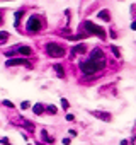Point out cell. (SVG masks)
I'll return each mask as SVG.
<instances>
[{
	"instance_id": "obj_1",
	"label": "cell",
	"mask_w": 136,
	"mask_h": 145,
	"mask_svg": "<svg viewBox=\"0 0 136 145\" xmlns=\"http://www.w3.org/2000/svg\"><path fill=\"white\" fill-rule=\"evenodd\" d=\"M104 67H106V62H94V60H85V62H80V70H82L85 75L97 74V72H100Z\"/></svg>"
},
{
	"instance_id": "obj_2",
	"label": "cell",
	"mask_w": 136,
	"mask_h": 145,
	"mask_svg": "<svg viewBox=\"0 0 136 145\" xmlns=\"http://www.w3.org/2000/svg\"><path fill=\"white\" fill-rule=\"evenodd\" d=\"M83 28V31H85V36L87 34H95V36H99V38H106V31L100 28V26H95L94 22H90V20H85L83 22V26H80V29Z\"/></svg>"
},
{
	"instance_id": "obj_3",
	"label": "cell",
	"mask_w": 136,
	"mask_h": 145,
	"mask_svg": "<svg viewBox=\"0 0 136 145\" xmlns=\"http://www.w3.org/2000/svg\"><path fill=\"white\" fill-rule=\"evenodd\" d=\"M46 51H48V55L49 56H53V58H61V56H65V48L61 46V44H58V43H48L46 44Z\"/></svg>"
},
{
	"instance_id": "obj_4",
	"label": "cell",
	"mask_w": 136,
	"mask_h": 145,
	"mask_svg": "<svg viewBox=\"0 0 136 145\" xmlns=\"http://www.w3.org/2000/svg\"><path fill=\"white\" fill-rule=\"evenodd\" d=\"M41 28H43V22H41L39 16H31L26 22V29L29 32H38V31H41Z\"/></svg>"
},
{
	"instance_id": "obj_5",
	"label": "cell",
	"mask_w": 136,
	"mask_h": 145,
	"mask_svg": "<svg viewBox=\"0 0 136 145\" xmlns=\"http://www.w3.org/2000/svg\"><path fill=\"white\" fill-rule=\"evenodd\" d=\"M88 60H94V62H106V56H104V53H102L100 48H94Z\"/></svg>"
},
{
	"instance_id": "obj_6",
	"label": "cell",
	"mask_w": 136,
	"mask_h": 145,
	"mask_svg": "<svg viewBox=\"0 0 136 145\" xmlns=\"http://www.w3.org/2000/svg\"><path fill=\"white\" fill-rule=\"evenodd\" d=\"M5 65L7 67H15V65H26V67H29V62L24 60V58H15V60H7Z\"/></svg>"
},
{
	"instance_id": "obj_7",
	"label": "cell",
	"mask_w": 136,
	"mask_h": 145,
	"mask_svg": "<svg viewBox=\"0 0 136 145\" xmlns=\"http://www.w3.org/2000/svg\"><path fill=\"white\" fill-rule=\"evenodd\" d=\"M92 114L99 118V120H104V121H111V114L109 113H102V111H92Z\"/></svg>"
},
{
	"instance_id": "obj_8",
	"label": "cell",
	"mask_w": 136,
	"mask_h": 145,
	"mask_svg": "<svg viewBox=\"0 0 136 145\" xmlns=\"http://www.w3.org/2000/svg\"><path fill=\"white\" fill-rule=\"evenodd\" d=\"M85 44L83 43H80V44H77V46H73L71 48V55H82V53H85Z\"/></svg>"
},
{
	"instance_id": "obj_9",
	"label": "cell",
	"mask_w": 136,
	"mask_h": 145,
	"mask_svg": "<svg viewBox=\"0 0 136 145\" xmlns=\"http://www.w3.org/2000/svg\"><path fill=\"white\" fill-rule=\"evenodd\" d=\"M17 53H20V55H31V48L29 46H26V44H17Z\"/></svg>"
},
{
	"instance_id": "obj_10",
	"label": "cell",
	"mask_w": 136,
	"mask_h": 145,
	"mask_svg": "<svg viewBox=\"0 0 136 145\" xmlns=\"http://www.w3.org/2000/svg\"><path fill=\"white\" fill-rule=\"evenodd\" d=\"M97 17L102 19V20H109L111 19V14H109V10H100V12L97 14Z\"/></svg>"
},
{
	"instance_id": "obj_11",
	"label": "cell",
	"mask_w": 136,
	"mask_h": 145,
	"mask_svg": "<svg viewBox=\"0 0 136 145\" xmlns=\"http://www.w3.org/2000/svg\"><path fill=\"white\" fill-rule=\"evenodd\" d=\"M55 70H56V75H58V77H63V75H65V70H63V67H61L60 63L55 65Z\"/></svg>"
},
{
	"instance_id": "obj_12",
	"label": "cell",
	"mask_w": 136,
	"mask_h": 145,
	"mask_svg": "<svg viewBox=\"0 0 136 145\" xmlns=\"http://www.w3.org/2000/svg\"><path fill=\"white\" fill-rule=\"evenodd\" d=\"M22 14H24L22 10H17V12H15V19H14V26H19V20H20V17H22Z\"/></svg>"
},
{
	"instance_id": "obj_13",
	"label": "cell",
	"mask_w": 136,
	"mask_h": 145,
	"mask_svg": "<svg viewBox=\"0 0 136 145\" xmlns=\"http://www.w3.org/2000/svg\"><path fill=\"white\" fill-rule=\"evenodd\" d=\"M34 113H36V114H43V113H44V106H43V104H36V106H34Z\"/></svg>"
},
{
	"instance_id": "obj_14",
	"label": "cell",
	"mask_w": 136,
	"mask_h": 145,
	"mask_svg": "<svg viewBox=\"0 0 136 145\" xmlns=\"http://www.w3.org/2000/svg\"><path fill=\"white\" fill-rule=\"evenodd\" d=\"M7 39H9V32L2 31V32H0V44H2V43H5Z\"/></svg>"
},
{
	"instance_id": "obj_15",
	"label": "cell",
	"mask_w": 136,
	"mask_h": 145,
	"mask_svg": "<svg viewBox=\"0 0 136 145\" xmlns=\"http://www.w3.org/2000/svg\"><path fill=\"white\" fill-rule=\"evenodd\" d=\"M46 109H48L49 113H53V114H56V111H58V109H56V106H53V104H49Z\"/></svg>"
},
{
	"instance_id": "obj_16",
	"label": "cell",
	"mask_w": 136,
	"mask_h": 145,
	"mask_svg": "<svg viewBox=\"0 0 136 145\" xmlns=\"http://www.w3.org/2000/svg\"><path fill=\"white\" fill-rule=\"evenodd\" d=\"M111 50H112V53L116 55V58H121V53H119V50H117L116 46H111Z\"/></svg>"
},
{
	"instance_id": "obj_17",
	"label": "cell",
	"mask_w": 136,
	"mask_h": 145,
	"mask_svg": "<svg viewBox=\"0 0 136 145\" xmlns=\"http://www.w3.org/2000/svg\"><path fill=\"white\" fill-rule=\"evenodd\" d=\"M61 106H63V109H68V106H70V104H68L67 99H61Z\"/></svg>"
},
{
	"instance_id": "obj_18",
	"label": "cell",
	"mask_w": 136,
	"mask_h": 145,
	"mask_svg": "<svg viewBox=\"0 0 136 145\" xmlns=\"http://www.w3.org/2000/svg\"><path fill=\"white\" fill-rule=\"evenodd\" d=\"M20 108H22V109H27V108H29V101H24V102L20 104Z\"/></svg>"
},
{
	"instance_id": "obj_19",
	"label": "cell",
	"mask_w": 136,
	"mask_h": 145,
	"mask_svg": "<svg viewBox=\"0 0 136 145\" xmlns=\"http://www.w3.org/2000/svg\"><path fill=\"white\" fill-rule=\"evenodd\" d=\"M3 106H7V108H14V102H10V101H3Z\"/></svg>"
},
{
	"instance_id": "obj_20",
	"label": "cell",
	"mask_w": 136,
	"mask_h": 145,
	"mask_svg": "<svg viewBox=\"0 0 136 145\" xmlns=\"http://www.w3.org/2000/svg\"><path fill=\"white\" fill-rule=\"evenodd\" d=\"M0 142H2V144H3V145H9V144H10V142H9V138H5V136H3V138H2Z\"/></svg>"
},
{
	"instance_id": "obj_21",
	"label": "cell",
	"mask_w": 136,
	"mask_h": 145,
	"mask_svg": "<svg viewBox=\"0 0 136 145\" xmlns=\"http://www.w3.org/2000/svg\"><path fill=\"white\" fill-rule=\"evenodd\" d=\"M0 22H2V19H0Z\"/></svg>"
}]
</instances>
